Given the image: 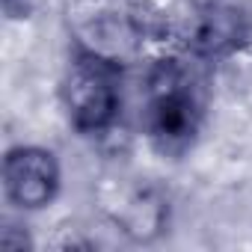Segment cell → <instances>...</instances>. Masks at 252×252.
I'll return each mask as SVG.
<instances>
[{
    "label": "cell",
    "instance_id": "cell-1",
    "mask_svg": "<svg viewBox=\"0 0 252 252\" xmlns=\"http://www.w3.org/2000/svg\"><path fill=\"white\" fill-rule=\"evenodd\" d=\"M190 57L160 54L152 60L143 86V131L163 158H181L193 149L205 122V86Z\"/></svg>",
    "mask_w": 252,
    "mask_h": 252
},
{
    "label": "cell",
    "instance_id": "cell-2",
    "mask_svg": "<svg viewBox=\"0 0 252 252\" xmlns=\"http://www.w3.org/2000/svg\"><path fill=\"white\" fill-rule=\"evenodd\" d=\"M63 104L77 134H110L122 113V65L74 45L63 77Z\"/></svg>",
    "mask_w": 252,
    "mask_h": 252
},
{
    "label": "cell",
    "instance_id": "cell-3",
    "mask_svg": "<svg viewBox=\"0 0 252 252\" xmlns=\"http://www.w3.org/2000/svg\"><path fill=\"white\" fill-rule=\"evenodd\" d=\"M252 42V18L237 3H211L199 6L190 18V30L184 36V51L190 60L202 65L222 63L243 51Z\"/></svg>",
    "mask_w": 252,
    "mask_h": 252
},
{
    "label": "cell",
    "instance_id": "cell-4",
    "mask_svg": "<svg viewBox=\"0 0 252 252\" xmlns=\"http://www.w3.org/2000/svg\"><path fill=\"white\" fill-rule=\"evenodd\" d=\"M63 184L60 160L42 146H15L3 158V196L18 211L48 208Z\"/></svg>",
    "mask_w": 252,
    "mask_h": 252
},
{
    "label": "cell",
    "instance_id": "cell-5",
    "mask_svg": "<svg viewBox=\"0 0 252 252\" xmlns=\"http://www.w3.org/2000/svg\"><path fill=\"white\" fill-rule=\"evenodd\" d=\"M42 3V0H3V9L9 18H27L36 12V6Z\"/></svg>",
    "mask_w": 252,
    "mask_h": 252
}]
</instances>
